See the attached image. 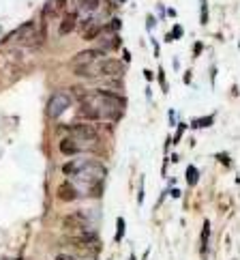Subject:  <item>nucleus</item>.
<instances>
[{
    "label": "nucleus",
    "instance_id": "2eb2a0df",
    "mask_svg": "<svg viewBox=\"0 0 240 260\" xmlns=\"http://www.w3.org/2000/svg\"><path fill=\"white\" fill-rule=\"evenodd\" d=\"M187 183H189V187H195L197 181H199V170L195 168V166H187Z\"/></svg>",
    "mask_w": 240,
    "mask_h": 260
},
{
    "label": "nucleus",
    "instance_id": "473e14b6",
    "mask_svg": "<svg viewBox=\"0 0 240 260\" xmlns=\"http://www.w3.org/2000/svg\"><path fill=\"white\" fill-rule=\"evenodd\" d=\"M238 45H240V41H238Z\"/></svg>",
    "mask_w": 240,
    "mask_h": 260
},
{
    "label": "nucleus",
    "instance_id": "393cba45",
    "mask_svg": "<svg viewBox=\"0 0 240 260\" xmlns=\"http://www.w3.org/2000/svg\"><path fill=\"white\" fill-rule=\"evenodd\" d=\"M56 260H77V258H73V256H69V254H58Z\"/></svg>",
    "mask_w": 240,
    "mask_h": 260
},
{
    "label": "nucleus",
    "instance_id": "1a4fd4ad",
    "mask_svg": "<svg viewBox=\"0 0 240 260\" xmlns=\"http://www.w3.org/2000/svg\"><path fill=\"white\" fill-rule=\"evenodd\" d=\"M105 58V52L101 50H86V52H79L75 58H73V67H77V64H90V62H99Z\"/></svg>",
    "mask_w": 240,
    "mask_h": 260
},
{
    "label": "nucleus",
    "instance_id": "f03ea898",
    "mask_svg": "<svg viewBox=\"0 0 240 260\" xmlns=\"http://www.w3.org/2000/svg\"><path fill=\"white\" fill-rule=\"evenodd\" d=\"M127 108V99L112 90H92L82 97L79 104V116L86 120H116L123 118Z\"/></svg>",
    "mask_w": 240,
    "mask_h": 260
},
{
    "label": "nucleus",
    "instance_id": "9d476101",
    "mask_svg": "<svg viewBox=\"0 0 240 260\" xmlns=\"http://www.w3.org/2000/svg\"><path fill=\"white\" fill-rule=\"evenodd\" d=\"M56 196H58V200H62V202H73V200H77V198H79V193H77L75 185H73L71 181H64V183L58 185Z\"/></svg>",
    "mask_w": 240,
    "mask_h": 260
},
{
    "label": "nucleus",
    "instance_id": "412c9836",
    "mask_svg": "<svg viewBox=\"0 0 240 260\" xmlns=\"http://www.w3.org/2000/svg\"><path fill=\"white\" fill-rule=\"evenodd\" d=\"M184 129H187V125L180 123V125H178V129H176V136L172 138V142H174V144H178V142H180V138H182V134H184Z\"/></svg>",
    "mask_w": 240,
    "mask_h": 260
},
{
    "label": "nucleus",
    "instance_id": "4be33fe9",
    "mask_svg": "<svg viewBox=\"0 0 240 260\" xmlns=\"http://www.w3.org/2000/svg\"><path fill=\"white\" fill-rule=\"evenodd\" d=\"M159 84H161V90H163V92H168V82H165V73H163V69H159Z\"/></svg>",
    "mask_w": 240,
    "mask_h": 260
},
{
    "label": "nucleus",
    "instance_id": "dca6fc26",
    "mask_svg": "<svg viewBox=\"0 0 240 260\" xmlns=\"http://www.w3.org/2000/svg\"><path fill=\"white\" fill-rule=\"evenodd\" d=\"M125 230H127V221H125V217H118V219H116V235H114V243H120V241H123Z\"/></svg>",
    "mask_w": 240,
    "mask_h": 260
},
{
    "label": "nucleus",
    "instance_id": "7ed1b4c3",
    "mask_svg": "<svg viewBox=\"0 0 240 260\" xmlns=\"http://www.w3.org/2000/svg\"><path fill=\"white\" fill-rule=\"evenodd\" d=\"M11 41H17V43H22V45H43L45 41V24L41 22L39 24V28H36V24L34 22H26L22 24L20 28H15L11 35H7L3 43H11Z\"/></svg>",
    "mask_w": 240,
    "mask_h": 260
},
{
    "label": "nucleus",
    "instance_id": "f257e3e1",
    "mask_svg": "<svg viewBox=\"0 0 240 260\" xmlns=\"http://www.w3.org/2000/svg\"><path fill=\"white\" fill-rule=\"evenodd\" d=\"M62 174L71 176V183L75 185L79 196L88 198H101L103 196V185L107 168L97 159H88V157H79V159H71L62 166Z\"/></svg>",
    "mask_w": 240,
    "mask_h": 260
},
{
    "label": "nucleus",
    "instance_id": "7c9ffc66",
    "mask_svg": "<svg viewBox=\"0 0 240 260\" xmlns=\"http://www.w3.org/2000/svg\"><path fill=\"white\" fill-rule=\"evenodd\" d=\"M123 54H125V62H129V60H131V54H129V50H125Z\"/></svg>",
    "mask_w": 240,
    "mask_h": 260
},
{
    "label": "nucleus",
    "instance_id": "a211bd4d",
    "mask_svg": "<svg viewBox=\"0 0 240 260\" xmlns=\"http://www.w3.org/2000/svg\"><path fill=\"white\" fill-rule=\"evenodd\" d=\"M120 26H123V22H120L118 17H114V20L109 22V26H105L103 30H105V32H118V30H120Z\"/></svg>",
    "mask_w": 240,
    "mask_h": 260
},
{
    "label": "nucleus",
    "instance_id": "b1692460",
    "mask_svg": "<svg viewBox=\"0 0 240 260\" xmlns=\"http://www.w3.org/2000/svg\"><path fill=\"white\" fill-rule=\"evenodd\" d=\"M154 24H156L154 15H148V17H146V28H148V30H152V28H154Z\"/></svg>",
    "mask_w": 240,
    "mask_h": 260
},
{
    "label": "nucleus",
    "instance_id": "c756f323",
    "mask_svg": "<svg viewBox=\"0 0 240 260\" xmlns=\"http://www.w3.org/2000/svg\"><path fill=\"white\" fill-rule=\"evenodd\" d=\"M202 50H204V45H202V43H195V50H193V52H195V56H197Z\"/></svg>",
    "mask_w": 240,
    "mask_h": 260
},
{
    "label": "nucleus",
    "instance_id": "cd10ccee",
    "mask_svg": "<svg viewBox=\"0 0 240 260\" xmlns=\"http://www.w3.org/2000/svg\"><path fill=\"white\" fill-rule=\"evenodd\" d=\"M170 123L176 125V112H174V110H170Z\"/></svg>",
    "mask_w": 240,
    "mask_h": 260
},
{
    "label": "nucleus",
    "instance_id": "f8f14e48",
    "mask_svg": "<svg viewBox=\"0 0 240 260\" xmlns=\"http://www.w3.org/2000/svg\"><path fill=\"white\" fill-rule=\"evenodd\" d=\"M75 28H77V13H75V11L64 13L62 22H60V26H58V32L64 37V35H71Z\"/></svg>",
    "mask_w": 240,
    "mask_h": 260
},
{
    "label": "nucleus",
    "instance_id": "6ab92c4d",
    "mask_svg": "<svg viewBox=\"0 0 240 260\" xmlns=\"http://www.w3.org/2000/svg\"><path fill=\"white\" fill-rule=\"evenodd\" d=\"M180 37H182V28L176 24V26H174V30H172L168 37H165V41H174V39H180Z\"/></svg>",
    "mask_w": 240,
    "mask_h": 260
},
{
    "label": "nucleus",
    "instance_id": "c85d7f7f",
    "mask_svg": "<svg viewBox=\"0 0 240 260\" xmlns=\"http://www.w3.org/2000/svg\"><path fill=\"white\" fill-rule=\"evenodd\" d=\"M170 193H172V198H180V189H176V187H174Z\"/></svg>",
    "mask_w": 240,
    "mask_h": 260
},
{
    "label": "nucleus",
    "instance_id": "5701e85b",
    "mask_svg": "<svg viewBox=\"0 0 240 260\" xmlns=\"http://www.w3.org/2000/svg\"><path fill=\"white\" fill-rule=\"evenodd\" d=\"M217 159H219L221 164H223V166H227V168L232 166V161H229V157H227L225 153H219V155H217Z\"/></svg>",
    "mask_w": 240,
    "mask_h": 260
},
{
    "label": "nucleus",
    "instance_id": "a878e982",
    "mask_svg": "<svg viewBox=\"0 0 240 260\" xmlns=\"http://www.w3.org/2000/svg\"><path fill=\"white\" fill-rule=\"evenodd\" d=\"M144 78L148 80V82H152L154 80V76H152V71H148V69H144Z\"/></svg>",
    "mask_w": 240,
    "mask_h": 260
},
{
    "label": "nucleus",
    "instance_id": "423d86ee",
    "mask_svg": "<svg viewBox=\"0 0 240 260\" xmlns=\"http://www.w3.org/2000/svg\"><path fill=\"white\" fill-rule=\"evenodd\" d=\"M99 73L103 78H120L125 76V64L116 58H103L99 62Z\"/></svg>",
    "mask_w": 240,
    "mask_h": 260
},
{
    "label": "nucleus",
    "instance_id": "aec40b11",
    "mask_svg": "<svg viewBox=\"0 0 240 260\" xmlns=\"http://www.w3.org/2000/svg\"><path fill=\"white\" fill-rule=\"evenodd\" d=\"M202 26H206L208 24V5H206V0H202Z\"/></svg>",
    "mask_w": 240,
    "mask_h": 260
},
{
    "label": "nucleus",
    "instance_id": "0eeeda50",
    "mask_svg": "<svg viewBox=\"0 0 240 260\" xmlns=\"http://www.w3.org/2000/svg\"><path fill=\"white\" fill-rule=\"evenodd\" d=\"M64 7H67V0H48V3L43 5V9H41L43 24L54 20V17H58L60 13H64Z\"/></svg>",
    "mask_w": 240,
    "mask_h": 260
},
{
    "label": "nucleus",
    "instance_id": "20e7f679",
    "mask_svg": "<svg viewBox=\"0 0 240 260\" xmlns=\"http://www.w3.org/2000/svg\"><path fill=\"white\" fill-rule=\"evenodd\" d=\"M67 132H69V138H73L79 146L82 151L86 148H92L97 142H99V132L95 125L90 123H75V125H67Z\"/></svg>",
    "mask_w": 240,
    "mask_h": 260
},
{
    "label": "nucleus",
    "instance_id": "4468645a",
    "mask_svg": "<svg viewBox=\"0 0 240 260\" xmlns=\"http://www.w3.org/2000/svg\"><path fill=\"white\" fill-rule=\"evenodd\" d=\"M212 123H215V114H208V116H202V118L191 120V127L193 129H204V127H210Z\"/></svg>",
    "mask_w": 240,
    "mask_h": 260
},
{
    "label": "nucleus",
    "instance_id": "2f4dec72",
    "mask_svg": "<svg viewBox=\"0 0 240 260\" xmlns=\"http://www.w3.org/2000/svg\"><path fill=\"white\" fill-rule=\"evenodd\" d=\"M184 82H187V84L191 82V71H187V73H184Z\"/></svg>",
    "mask_w": 240,
    "mask_h": 260
},
{
    "label": "nucleus",
    "instance_id": "bb28decb",
    "mask_svg": "<svg viewBox=\"0 0 240 260\" xmlns=\"http://www.w3.org/2000/svg\"><path fill=\"white\" fill-rule=\"evenodd\" d=\"M137 202H144V187H142V183H140V193H137Z\"/></svg>",
    "mask_w": 240,
    "mask_h": 260
},
{
    "label": "nucleus",
    "instance_id": "9b49d317",
    "mask_svg": "<svg viewBox=\"0 0 240 260\" xmlns=\"http://www.w3.org/2000/svg\"><path fill=\"white\" fill-rule=\"evenodd\" d=\"M58 151L62 153V155H67V157H75V155H79L82 153V146L73 140V138H62L60 140V144H58Z\"/></svg>",
    "mask_w": 240,
    "mask_h": 260
},
{
    "label": "nucleus",
    "instance_id": "39448f33",
    "mask_svg": "<svg viewBox=\"0 0 240 260\" xmlns=\"http://www.w3.org/2000/svg\"><path fill=\"white\" fill-rule=\"evenodd\" d=\"M71 104H73L71 92L58 90V92H54V95L48 99V106H45V114H48L50 118H60V116L71 108Z\"/></svg>",
    "mask_w": 240,
    "mask_h": 260
},
{
    "label": "nucleus",
    "instance_id": "6e6552de",
    "mask_svg": "<svg viewBox=\"0 0 240 260\" xmlns=\"http://www.w3.org/2000/svg\"><path fill=\"white\" fill-rule=\"evenodd\" d=\"M103 32V26H101L95 17H88V20L82 22V28H79V35L82 39L86 41H92V39H99V35Z\"/></svg>",
    "mask_w": 240,
    "mask_h": 260
},
{
    "label": "nucleus",
    "instance_id": "ddd939ff",
    "mask_svg": "<svg viewBox=\"0 0 240 260\" xmlns=\"http://www.w3.org/2000/svg\"><path fill=\"white\" fill-rule=\"evenodd\" d=\"M208 239H210V221L206 219L202 226V237H199V252L206 254L208 252Z\"/></svg>",
    "mask_w": 240,
    "mask_h": 260
},
{
    "label": "nucleus",
    "instance_id": "f3484780",
    "mask_svg": "<svg viewBox=\"0 0 240 260\" xmlns=\"http://www.w3.org/2000/svg\"><path fill=\"white\" fill-rule=\"evenodd\" d=\"M75 3L79 5L82 11H95V9L99 7L101 0H75Z\"/></svg>",
    "mask_w": 240,
    "mask_h": 260
}]
</instances>
